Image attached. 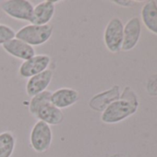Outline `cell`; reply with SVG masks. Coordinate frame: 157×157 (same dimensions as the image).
I'll return each instance as SVG.
<instances>
[{
	"label": "cell",
	"mask_w": 157,
	"mask_h": 157,
	"mask_svg": "<svg viewBox=\"0 0 157 157\" xmlns=\"http://www.w3.org/2000/svg\"><path fill=\"white\" fill-rule=\"evenodd\" d=\"M52 92L46 90L32 97L29 105L30 114L39 121L49 126H56L63 122L64 114L62 110L56 107L50 101Z\"/></svg>",
	"instance_id": "6da1fadb"
},
{
	"label": "cell",
	"mask_w": 157,
	"mask_h": 157,
	"mask_svg": "<svg viewBox=\"0 0 157 157\" xmlns=\"http://www.w3.org/2000/svg\"><path fill=\"white\" fill-rule=\"evenodd\" d=\"M138 105L139 102L135 94L129 87H126L121 99L113 102L102 112L101 120L105 124L118 123L133 115L137 111Z\"/></svg>",
	"instance_id": "7a4b0ae2"
},
{
	"label": "cell",
	"mask_w": 157,
	"mask_h": 157,
	"mask_svg": "<svg viewBox=\"0 0 157 157\" xmlns=\"http://www.w3.org/2000/svg\"><path fill=\"white\" fill-rule=\"evenodd\" d=\"M53 31V26L51 24L35 25L30 23L21 28L16 33L15 38L32 46H39L45 44L51 38Z\"/></svg>",
	"instance_id": "3957f363"
},
{
	"label": "cell",
	"mask_w": 157,
	"mask_h": 157,
	"mask_svg": "<svg viewBox=\"0 0 157 157\" xmlns=\"http://www.w3.org/2000/svg\"><path fill=\"white\" fill-rule=\"evenodd\" d=\"M53 141V131L51 126L37 120L30 133V145L38 153L47 151Z\"/></svg>",
	"instance_id": "277c9868"
},
{
	"label": "cell",
	"mask_w": 157,
	"mask_h": 157,
	"mask_svg": "<svg viewBox=\"0 0 157 157\" xmlns=\"http://www.w3.org/2000/svg\"><path fill=\"white\" fill-rule=\"evenodd\" d=\"M33 5L28 0H7L1 3V10L10 18L23 21H32Z\"/></svg>",
	"instance_id": "5b68a950"
},
{
	"label": "cell",
	"mask_w": 157,
	"mask_h": 157,
	"mask_svg": "<svg viewBox=\"0 0 157 157\" xmlns=\"http://www.w3.org/2000/svg\"><path fill=\"white\" fill-rule=\"evenodd\" d=\"M124 26L120 19L114 18L106 25L104 33V42L106 48L112 53L121 50L123 43Z\"/></svg>",
	"instance_id": "8992f818"
},
{
	"label": "cell",
	"mask_w": 157,
	"mask_h": 157,
	"mask_svg": "<svg viewBox=\"0 0 157 157\" xmlns=\"http://www.w3.org/2000/svg\"><path fill=\"white\" fill-rule=\"evenodd\" d=\"M51 62L48 55H35L32 58L25 60L19 67V73L22 78H30L47 69Z\"/></svg>",
	"instance_id": "52a82bcc"
},
{
	"label": "cell",
	"mask_w": 157,
	"mask_h": 157,
	"mask_svg": "<svg viewBox=\"0 0 157 157\" xmlns=\"http://www.w3.org/2000/svg\"><path fill=\"white\" fill-rule=\"evenodd\" d=\"M54 73L51 69H46L30 78L26 82V94L29 97H33L47 90L52 82Z\"/></svg>",
	"instance_id": "ba28073f"
},
{
	"label": "cell",
	"mask_w": 157,
	"mask_h": 157,
	"mask_svg": "<svg viewBox=\"0 0 157 157\" xmlns=\"http://www.w3.org/2000/svg\"><path fill=\"white\" fill-rule=\"evenodd\" d=\"M60 1L54 0H45L33 8L32 24L35 25H46L49 24L50 21L53 19L56 11V4Z\"/></svg>",
	"instance_id": "9c48e42d"
},
{
	"label": "cell",
	"mask_w": 157,
	"mask_h": 157,
	"mask_svg": "<svg viewBox=\"0 0 157 157\" xmlns=\"http://www.w3.org/2000/svg\"><path fill=\"white\" fill-rule=\"evenodd\" d=\"M80 97L78 92L71 88H60L52 93L50 101L58 109H66L75 105Z\"/></svg>",
	"instance_id": "30bf717a"
},
{
	"label": "cell",
	"mask_w": 157,
	"mask_h": 157,
	"mask_svg": "<svg viewBox=\"0 0 157 157\" xmlns=\"http://www.w3.org/2000/svg\"><path fill=\"white\" fill-rule=\"evenodd\" d=\"M3 49L10 56L19 58L22 61L28 60L35 56V49L33 46L14 38L2 45Z\"/></svg>",
	"instance_id": "8fae6325"
},
{
	"label": "cell",
	"mask_w": 157,
	"mask_h": 157,
	"mask_svg": "<svg viewBox=\"0 0 157 157\" xmlns=\"http://www.w3.org/2000/svg\"><path fill=\"white\" fill-rule=\"evenodd\" d=\"M140 22L138 18H132L124 26L121 50L129 51L135 47L140 36Z\"/></svg>",
	"instance_id": "7c38bea8"
},
{
	"label": "cell",
	"mask_w": 157,
	"mask_h": 157,
	"mask_svg": "<svg viewBox=\"0 0 157 157\" xmlns=\"http://www.w3.org/2000/svg\"><path fill=\"white\" fill-rule=\"evenodd\" d=\"M119 97V87L115 85L113 88L94 95L89 102V105L94 111L104 112L110 104L118 100Z\"/></svg>",
	"instance_id": "4fadbf2b"
},
{
	"label": "cell",
	"mask_w": 157,
	"mask_h": 157,
	"mask_svg": "<svg viewBox=\"0 0 157 157\" xmlns=\"http://www.w3.org/2000/svg\"><path fill=\"white\" fill-rule=\"evenodd\" d=\"M141 18L146 28L157 34V5L154 1H150L143 6Z\"/></svg>",
	"instance_id": "5bb4252c"
},
{
	"label": "cell",
	"mask_w": 157,
	"mask_h": 157,
	"mask_svg": "<svg viewBox=\"0 0 157 157\" xmlns=\"http://www.w3.org/2000/svg\"><path fill=\"white\" fill-rule=\"evenodd\" d=\"M16 146V137L11 131L0 133V157H11Z\"/></svg>",
	"instance_id": "9a60e30c"
},
{
	"label": "cell",
	"mask_w": 157,
	"mask_h": 157,
	"mask_svg": "<svg viewBox=\"0 0 157 157\" xmlns=\"http://www.w3.org/2000/svg\"><path fill=\"white\" fill-rule=\"evenodd\" d=\"M15 37L16 32L11 27L6 24H0V45L5 44Z\"/></svg>",
	"instance_id": "2e32d148"
},
{
	"label": "cell",
	"mask_w": 157,
	"mask_h": 157,
	"mask_svg": "<svg viewBox=\"0 0 157 157\" xmlns=\"http://www.w3.org/2000/svg\"><path fill=\"white\" fill-rule=\"evenodd\" d=\"M147 92L150 95L157 96V74L149 78L147 82Z\"/></svg>",
	"instance_id": "e0dca14e"
},
{
	"label": "cell",
	"mask_w": 157,
	"mask_h": 157,
	"mask_svg": "<svg viewBox=\"0 0 157 157\" xmlns=\"http://www.w3.org/2000/svg\"><path fill=\"white\" fill-rule=\"evenodd\" d=\"M113 2L122 7H129L133 3L132 1H122V0H116V1H113Z\"/></svg>",
	"instance_id": "ac0fdd59"
},
{
	"label": "cell",
	"mask_w": 157,
	"mask_h": 157,
	"mask_svg": "<svg viewBox=\"0 0 157 157\" xmlns=\"http://www.w3.org/2000/svg\"><path fill=\"white\" fill-rule=\"evenodd\" d=\"M110 157H125V156L122 155V154H116V155H113V156H110Z\"/></svg>",
	"instance_id": "d6986e66"
}]
</instances>
